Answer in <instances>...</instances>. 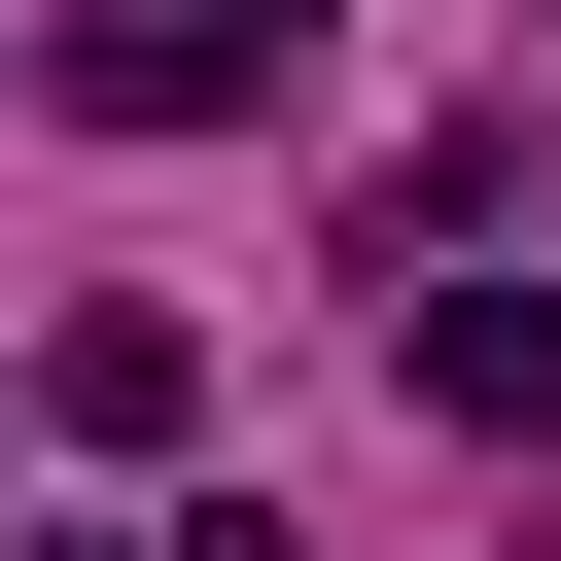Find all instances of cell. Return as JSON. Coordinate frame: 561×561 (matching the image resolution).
I'll return each instance as SVG.
<instances>
[{
	"label": "cell",
	"mask_w": 561,
	"mask_h": 561,
	"mask_svg": "<svg viewBox=\"0 0 561 561\" xmlns=\"http://www.w3.org/2000/svg\"><path fill=\"white\" fill-rule=\"evenodd\" d=\"M421 421L526 456V421H561V280H456V316H421Z\"/></svg>",
	"instance_id": "2"
},
{
	"label": "cell",
	"mask_w": 561,
	"mask_h": 561,
	"mask_svg": "<svg viewBox=\"0 0 561 561\" xmlns=\"http://www.w3.org/2000/svg\"><path fill=\"white\" fill-rule=\"evenodd\" d=\"M70 561H175V526H70Z\"/></svg>",
	"instance_id": "4"
},
{
	"label": "cell",
	"mask_w": 561,
	"mask_h": 561,
	"mask_svg": "<svg viewBox=\"0 0 561 561\" xmlns=\"http://www.w3.org/2000/svg\"><path fill=\"white\" fill-rule=\"evenodd\" d=\"M316 70V0H70V105L105 140H210V105H280Z\"/></svg>",
	"instance_id": "1"
},
{
	"label": "cell",
	"mask_w": 561,
	"mask_h": 561,
	"mask_svg": "<svg viewBox=\"0 0 561 561\" xmlns=\"http://www.w3.org/2000/svg\"><path fill=\"white\" fill-rule=\"evenodd\" d=\"M35 421H70V456H175V421H210V351H175V316H70V351H35Z\"/></svg>",
	"instance_id": "3"
}]
</instances>
